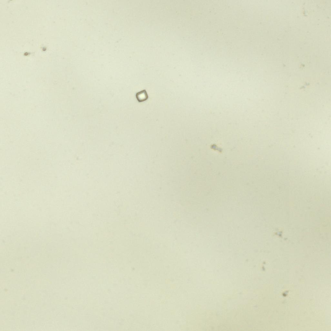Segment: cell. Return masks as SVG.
Here are the masks:
<instances>
[{
    "mask_svg": "<svg viewBox=\"0 0 331 331\" xmlns=\"http://www.w3.org/2000/svg\"><path fill=\"white\" fill-rule=\"evenodd\" d=\"M136 97L138 102L141 103L148 99L149 96L146 90H143L136 94Z\"/></svg>",
    "mask_w": 331,
    "mask_h": 331,
    "instance_id": "6da1fadb",
    "label": "cell"
}]
</instances>
